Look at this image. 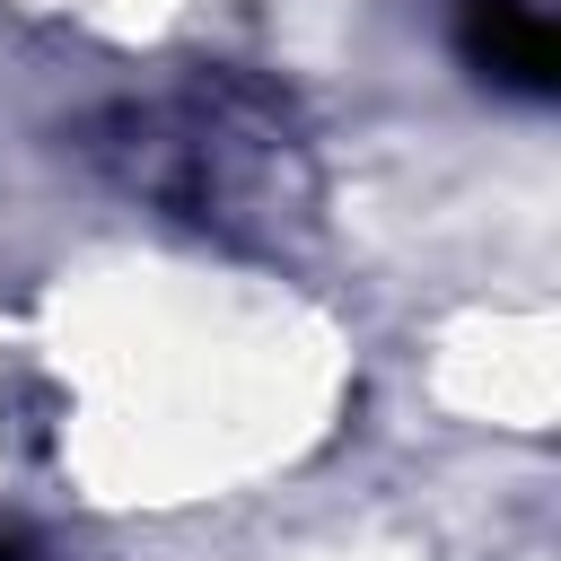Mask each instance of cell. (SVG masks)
<instances>
[{
  "mask_svg": "<svg viewBox=\"0 0 561 561\" xmlns=\"http://www.w3.org/2000/svg\"><path fill=\"white\" fill-rule=\"evenodd\" d=\"M0 561H35V543H26L18 526H0Z\"/></svg>",
  "mask_w": 561,
  "mask_h": 561,
  "instance_id": "1",
  "label": "cell"
}]
</instances>
